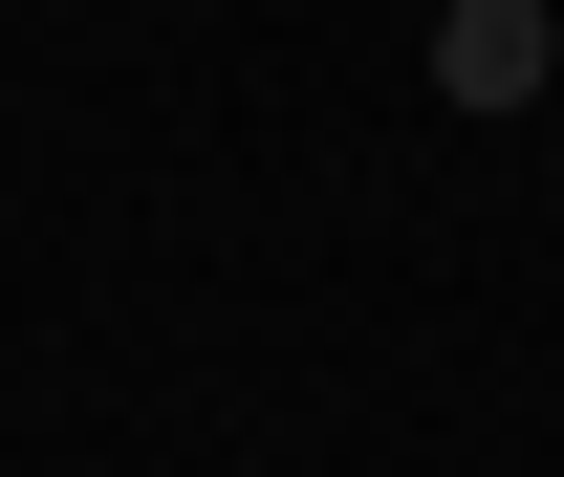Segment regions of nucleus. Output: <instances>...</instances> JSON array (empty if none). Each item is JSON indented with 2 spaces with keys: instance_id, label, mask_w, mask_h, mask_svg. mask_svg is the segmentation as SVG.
<instances>
[{
  "instance_id": "f257e3e1",
  "label": "nucleus",
  "mask_w": 564,
  "mask_h": 477,
  "mask_svg": "<svg viewBox=\"0 0 564 477\" xmlns=\"http://www.w3.org/2000/svg\"><path fill=\"white\" fill-rule=\"evenodd\" d=\"M543 66H564L543 0H434V87H456V109H543Z\"/></svg>"
}]
</instances>
